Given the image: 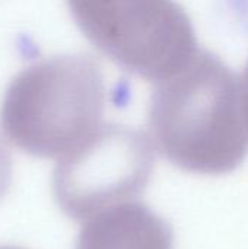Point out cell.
<instances>
[{
    "label": "cell",
    "mask_w": 248,
    "mask_h": 249,
    "mask_svg": "<svg viewBox=\"0 0 248 249\" xmlns=\"http://www.w3.org/2000/svg\"><path fill=\"white\" fill-rule=\"evenodd\" d=\"M0 249H22V248H15V247H0Z\"/></svg>",
    "instance_id": "ba28073f"
},
{
    "label": "cell",
    "mask_w": 248,
    "mask_h": 249,
    "mask_svg": "<svg viewBox=\"0 0 248 249\" xmlns=\"http://www.w3.org/2000/svg\"><path fill=\"white\" fill-rule=\"evenodd\" d=\"M240 92H241V104H243V111L248 125V63L243 71L241 82H240Z\"/></svg>",
    "instance_id": "52a82bcc"
},
{
    "label": "cell",
    "mask_w": 248,
    "mask_h": 249,
    "mask_svg": "<svg viewBox=\"0 0 248 249\" xmlns=\"http://www.w3.org/2000/svg\"><path fill=\"white\" fill-rule=\"evenodd\" d=\"M149 125L161 155L197 175H225L248 155V125L234 73L209 51H197L159 82Z\"/></svg>",
    "instance_id": "6da1fadb"
},
{
    "label": "cell",
    "mask_w": 248,
    "mask_h": 249,
    "mask_svg": "<svg viewBox=\"0 0 248 249\" xmlns=\"http://www.w3.org/2000/svg\"><path fill=\"white\" fill-rule=\"evenodd\" d=\"M104 108L99 66L85 55H57L34 63L10 82L0 127L15 147L58 160L102 125Z\"/></svg>",
    "instance_id": "7a4b0ae2"
},
{
    "label": "cell",
    "mask_w": 248,
    "mask_h": 249,
    "mask_svg": "<svg viewBox=\"0 0 248 249\" xmlns=\"http://www.w3.org/2000/svg\"><path fill=\"white\" fill-rule=\"evenodd\" d=\"M83 35L114 63L161 82L199 51L196 32L175 0H67Z\"/></svg>",
    "instance_id": "3957f363"
},
{
    "label": "cell",
    "mask_w": 248,
    "mask_h": 249,
    "mask_svg": "<svg viewBox=\"0 0 248 249\" xmlns=\"http://www.w3.org/2000/svg\"><path fill=\"white\" fill-rule=\"evenodd\" d=\"M170 223L140 201H127L86 219L75 249H172Z\"/></svg>",
    "instance_id": "5b68a950"
},
{
    "label": "cell",
    "mask_w": 248,
    "mask_h": 249,
    "mask_svg": "<svg viewBox=\"0 0 248 249\" xmlns=\"http://www.w3.org/2000/svg\"><path fill=\"white\" fill-rule=\"evenodd\" d=\"M12 184V159L0 140V200L9 193Z\"/></svg>",
    "instance_id": "8992f818"
},
{
    "label": "cell",
    "mask_w": 248,
    "mask_h": 249,
    "mask_svg": "<svg viewBox=\"0 0 248 249\" xmlns=\"http://www.w3.org/2000/svg\"><path fill=\"white\" fill-rule=\"evenodd\" d=\"M153 166V144L143 131L102 124L86 142L57 160L53 196L67 217L85 222L143 194Z\"/></svg>",
    "instance_id": "277c9868"
}]
</instances>
